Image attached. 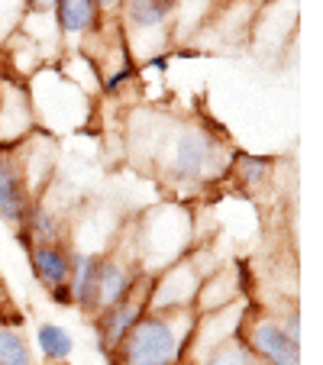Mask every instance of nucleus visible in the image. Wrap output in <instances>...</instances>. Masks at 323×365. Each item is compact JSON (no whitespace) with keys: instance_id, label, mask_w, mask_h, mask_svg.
<instances>
[{"instance_id":"1","label":"nucleus","mask_w":323,"mask_h":365,"mask_svg":"<svg viewBox=\"0 0 323 365\" xmlns=\"http://www.w3.org/2000/svg\"><path fill=\"white\" fill-rule=\"evenodd\" d=\"M198 310H145L107 352L113 365H181L194 336Z\"/></svg>"},{"instance_id":"2","label":"nucleus","mask_w":323,"mask_h":365,"mask_svg":"<svg viewBox=\"0 0 323 365\" xmlns=\"http://www.w3.org/2000/svg\"><path fill=\"white\" fill-rule=\"evenodd\" d=\"M233 155L207 126H181L165 152V168L175 185H207L230 172Z\"/></svg>"},{"instance_id":"3","label":"nucleus","mask_w":323,"mask_h":365,"mask_svg":"<svg viewBox=\"0 0 323 365\" xmlns=\"http://www.w3.org/2000/svg\"><path fill=\"white\" fill-rule=\"evenodd\" d=\"M207 272L194 255H181L172 265L149 275V310H194Z\"/></svg>"},{"instance_id":"4","label":"nucleus","mask_w":323,"mask_h":365,"mask_svg":"<svg viewBox=\"0 0 323 365\" xmlns=\"http://www.w3.org/2000/svg\"><path fill=\"white\" fill-rule=\"evenodd\" d=\"M240 339L265 365H301V339L288 336L275 317L249 314L240 330Z\"/></svg>"},{"instance_id":"5","label":"nucleus","mask_w":323,"mask_h":365,"mask_svg":"<svg viewBox=\"0 0 323 365\" xmlns=\"http://www.w3.org/2000/svg\"><path fill=\"white\" fill-rule=\"evenodd\" d=\"M36 130L33 94L23 81L4 78L0 81V149H16Z\"/></svg>"},{"instance_id":"6","label":"nucleus","mask_w":323,"mask_h":365,"mask_svg":"<svg viewBox=\"0 0 323 365\" xmlns=\"http://www.w3.org/2000/svg\"><path fill=\"white\" fill-rule=\"evenodd\" d=\"M145 310H149V272L139 275L136 288H133L123 301H117L113 307L97 314V349L107 356V352L126 336V330L143 317Z\"/></svg>"},{"instance_id":"7","label":"nucleus","mask_w":323,"mask_h":365,"mask_svg":"<svg viewBox=\"0 0 323 365\" xmlns=\"http://www.w3.org/2000/svg\"><path fill=\"white\" fill-rule=\"evenodd\" d=\"M36 197L26 185L16 149H0V220L20 230L33 210Z\"/></svg>"},{"instance_id":"8","label":"nucleus","mask_w":323,"mask_h":365,"mask_svg":"<svg viewBox=\"0 0 323 365\" xmlns=\"http://www.w3.org/2000/svg\"><path fill=\"white\" fill-rule=\"evenodd\" d=\"M136 282H139L136 262H126V259H117V255H101L91 314H101V310L113 307L117 301H123V297L136 288Z\"/></svg>"},{"instance_id":"9","label":"nucleus","mask_w":323,"mask_h":365,"mask_svg":"<svg viewBox=\"0 0 323 365\" xmlns=\"http://www.w3.org/2000/svg\"><path fill=\"white\" fill-rule=\"evenodd\" d=\"M26 252H29V269H33L36 282H39L46 291L68 284L71 255L62 242H29Z\"/></svg>"},{"instance_id":"10","label":"nucleus","mask_w":323,"mask_h":365,"mask_svg":"<svg viewBox=\"0 0 323 365\" xmlns=\"http://www.w3.org/2000/svg\"><path fill=\"white\" fill-rule=\"evenodd\" d=\"M56 29L65 39H81L103 26V10L97 7V0H56Z\"/></svg>"},{"instance_id":"11","label":"nucleus","mask_w":323,"mask_h":365,"mask_svg":"<svg viewBox=\"0 0 323 365\" xmlns=\"http://www.w3.org/2000/svg\"><path fill=\"white\" fill-rule=\"evenodd\" d=\"M178 0H120L123 23L133 29H162L175 14Z\"/></svg>"},{"instance_id":"12","label":"nucleus","mask_w":323,"mask_h":365,"mask_svg":"<svg viewBox=\"0 0 323 365\" xmlns=\"http://www.w3.org/2000/svg\"><path fill=\"white\" fill-rule=\"evenodd\" d=\"M97 265H101V255H75L71 259V275H68L71 307H81L88 314H91V304H94Z\"/></svg>"},{"instance_id":"13","label":"nucleus","mask_w":323,"mask_h":365,"mask_svg":"<svg viewBox=\"0 0 323 365\" xmlns=\"http://www.w3.org/2000/svg\"><path fill=\"white\" fill-rule=\"evenodd\" d=\"M36 346H39L46 362H68V356L75 352L71 333L58 324H42L39 330H36Z\"/></svg>"},{"instance_id":"14","label":"nucleus","mask_w":323,"mask_h":365,"mask_svg":"<svg viewBox=\"0 0 323 365\" xmlns=\"http://www.w3.org/2000/svg\"><path fill=\"white\" fill-rule=\"evenodd\" d=\"M198 365H259V359L246 349V343L240 336H233L227 343L207 349L204 356H198Z\"/></svg>"},{"instance_id":"15","label":"nucleus","mask_w":323,"mask_h":365,"mask_svg":"<svg viewBox=\"0 0 323 365\" xmlns=\"http://www.w3.org/2000/svg\"><path fill=\"white\" fill-rule=\"evenodd\" d=\"M23 230L29 233L33 242H62V227H58V217L52 210H46L42 204H33Z\"/></svg>"},{"instance_id":"16","label":"nucleus","mask_w":323,"mask_h":365,"mask_svg":"<svg viewBox=\"0 0 323 365\" xmlns=\"http://www.w3.org/2000/svg\"><path fill=\"white\" fill-rule=\"evenodd\" d=\"M0 365H33V349L16 327L0 324Z\"/></svg>"},{"instance_id":"17","label":"nucleus","mask_w":323,"mask_h":365,"mask_svg":"<svg viewBox=\"0 0 323 365\" xmlns=\"http://www.w3.org/2000/svg\"><path fill=\"white\" fill-rule=\"evenodd\" d=\"M230 168H233V175L242 181V185L252 187V185H262V181H265L268 168H272V159H265V155H240Z\"/></svg>"},{"instance_id":"18","label":"nucleus","mask_w":323,"mask_h":365,"mask_svg":"<svg viewBox=\"0 0 323 365\" xmlns=\"http://www.w3.org/2000/svg\"><path fill=\"white\" fill-rule=\"evenodd\" d=\"M26 0H0V42H7V36H14L26 23Z\"/></svg>"},{"instance_id":"19","label":"nucleus","mask_w":323,"mask_h":365,"mask_svg":"<svg viewBox=\"0 0 323 365\" xmlns=\"http://www.w3.org/2000/svg\"><path fill=\"white\" fill-rule=\"evenodd\" d=\"M133 78H136V62H133V58H126L117 71H111V75L101 81V91H103V94H117V91L123 88L126 81H133Z\"/></svg>"},{"instance_id":"20","label":"nucleus","mask_w":323,"mask_h":365,"mask_svg":"<svg viewBox=\"0 0 323 365\" xmlns=\"http://www.w3.org/2000/svg\"><path fill=\"white\" fill-rule=\"evenodd\" d=\"M278 324L284 327V333H288V336L301 339V314H297V310H288V314H284V320H278Z\"/></svg>"},{"instance_id":"21","label":"nucleus","mask_w":323,"mask_h":365,"mask_svg":"<svg viewBox=\"0 0 323 365\" xmlns=\"http://www.w3.org/2000/svg\"><path fill=\"white\" fill-rule=\"evenodd\" d=\"M56 0H26V10L29 14H52Z\"/></svg>"},{"instance_id":"22","label":"nucleus","mask_w":323,"mask_h":365,"mask_svg":"<svg viewBox=\"0 0 323 365\" xmlns=\"http://www.w3.org/2000/svg\"><path fill=\"white\" fill-rule=\"evenodd\" d=\"M48 297L56 304H62V307H71V291H68V284H62V288H52L48 291Z\"/></svg>"},{"instance_id":"23","label":"nucleus","mask_w":323,"mask_h":365,"mask_svg":"<svg viewBox=\"0 0 323 365\" xmlns=\"http://www.w3.org/2000/svg\"><path fill=\"white\" fill-rule=\"evenodd\" d=\"M97 7H101L103 14H117V10H120V0H97Z\"/></svg>"},{"instance_id":"24","label":"nucleus","mask_w":323,"mask_h":365,"mask_svg":"<svg viewBox=\"0 0 323 365\" xmlns=\"http://www.w3.org/2000/svg\"><path fill=\"white\" fill-rule=\"evenodd\" d=\"M145 65H149V68H155V71H165L168 68V58L165 56H155V58H149Z\"/></svg>"},{"instance_id":"25","label":"nucleus","mask_w":323,"mask_h":365,"mask_svg":"<svg viewBox=\"0 0 323 365\" xmlns=\"http://www.w3.org/2000/svg\"><path fill=\"white\" fill-rule=\"evenodd\" d=\"M259 365H265V362H259Z\"/></svg>"}]
</instances>
